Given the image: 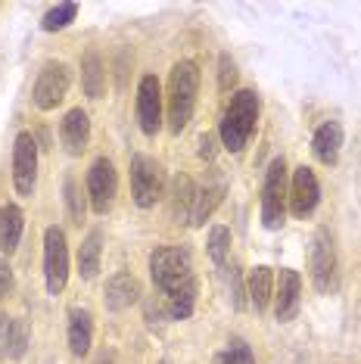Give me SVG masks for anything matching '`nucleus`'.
Instances as JSON below:
<instances>
[{"mask_svg": "<svg viewBox=\"0 0 361 364\" xmlns=\"http://www.w3.org/2000/svg\"><path fill=\"white\" fill-rule=\"evenodd\" d=\"M212 364H256V352L249 349V343L240 336H234L231 343L225 346L218 355H215V361Z\"/></svg>", "mask_w": 361, "mask_h": 364, "instance_id": "b1692460", "label": "nucleus"}, {"mask_svg": "<svg viewBox=\"0 0 361 364\" xmlns=\"http://www.w3.org/2000/svg\"><path fill=\"white\" fill-rule=\"evenodd\" d=\"M308 271H311V284H315L318 293L336 289V250H333V240L327 230H318V234L311 237Z\"/></svg>", "mask_w": 361, "mask_h": 364, "instance_id": "9d476101", "label": "nucleus"}, {"mask_svg": "<svg viewBox=\"0 0 361 364\" xmlns=\"http://www.w3.org/2000/svg\"><path fill=\"white\" fill-rule=\"evenodd\" d=\"M116 193H119V175H116V165L112 159H94L87 171V200H90V209L97 215H106L116 203Z\"/></svg>", "mask_w": 361, "mask_h": 364, "instance_id": "6e6552de", "label": "nucleus"}, {"mask_svg": "<svg viewBox=\"0 0 361 364\" xmlns=\"http://www.w3.org/2000/svg\"><path fill=\"white\" fill-rule=\"evenodd\" d=\"M302 305V277L293 268H281L274 277V314L277 321H293Z\"/></svg>", "mask_w": 361, "mask_h": 364, "instance_id": "ddd939ff", "label": "nucleus"}, {"mask_svg": "<svg viewBox=\"0 0 361 364\" xmlns=\"http://www.w3.org/2000/svg\"><path fill=\"white\" fill-rule=\"evenodd\" d=\"M38 184V140L22 131L13 144V187L19 196H31Z\"/></svg>", "mask_w": 361, "mask_h": 364, "instance_id": "1a4fd4ad", "label": "nucleus"}, {"mask_svg": "<svg viewBox=\"0 0 361 364\" xmlns=\"http://www.w3.org/2000/svg\"><path fill=\"white\" fill-rule=\"evenodd\" d=\"M97 364H116V355H112V352H103L100 358H97Z\"/></svg>", "mask_w": 361, "mask_h": 364, "instance_id": "72a5a7b5", "label": "nucleus"}, {"mask_svg": "<svg viewBox=\"0 0 361 364\" xmlns=\"http://www.w3.org/2000/svg\"><path fill=\"white\" fill-rule=\"evenodd\" d=\"M60 140H63V146L72 156H81L87 150V144H90V119H87V112L81 109V106H78V109H69L63 115Z\"/></svg>", "mask_w": 361, "mask_h": 364, "instance_id": "4468645a", "label": "nucleus"}, {"mask_svg": "<svg viewBox=\"0 0 361 364\" xmlns=\"http://www.w3.org/2000/svg\"><path fill=\"white\" fill-rule=\"evenodd\" d=\"M234 85H237V65H234V60L227 53H221L218 56V87L227 94Z\"/></svg>", "mask_w": 361, "mask_h": 364, "instance_id": "c85d7f7f", "label": "nucleus"}, {"mask_svg": "<svg viewBox=\"0 0 361 364\" xmlns=\"http://www.w3.org/2000/svg\"><path fill=\"white\" fill-rule=\"evenodd\" d=\"M44 284L50 296H60L69 284V243L56 225L44 230Z\"/></svg>", "mask_w": 361, "mask_h": 364, "instance_id": "423d86ee", "label": "nucleus"}, {"mask_svg": "<svg viewBox=\"0 0 361 364\" xmlns=\"http://www.w3.org/2000/svg\"><path fill=\"white\" fill-rule=\"evenodd\" d=\"M78 16V4H56L53 10L44 13V19H41V28L44 31H63L65 26H72Z\"/></svg>", "mask_w": 361, "mask_h": 364, "instance_id": "a878e982", "label": "nucleus"}, {"mask_svg": "<svg viewBox=\"0 0 361 364\" xmlns=\"http://www.w3.org/2000/svg\"><path fill=\"white\" fill-rule=\"evenodd\" d=\"M243 280H240V271L231 268V302H234V309H243L246 299H243Z\"/></svg>", "mask_w": 361, "mask_h": 364, "instance_id": "c756f323", "label": "nucleus"}, {"mask_svg": "<svg viewBox=\"0 0 361 364\" xmlns=\"http://www.w3.org/2000/svg\"><path fill=\"white\" fill-rule=\"evenodd\" d=\"M6 336H10V318L0 314V358L6 355Z\"/></svg>", "mask_w": 361, "mask_h": 364, "instance_id": "473e14b6", "label": "nucleus"}, {"mask_svg": "<svg viewBox=\"0 0 361 364\" xmlns=\"http://www.w3.org/2000/svg\"><path fill=\"white\" fill-rule=\"evenodd\" d=\"M28 339H31L28 321H22V318H10V336H6V355L19 361L22 355L28 352Z\"/></svg>", "mask_w": 361, "mask_h": 364, "instance_id": "393cba45", "label": "nucleus"}, {"mask_svg": "<svg viewBox=\"0 0 361 364\" xmlns=\"http://www.w3.org/2000/svg\"><path fill=\"white\" fill-rule=\"evenodd\" d=\"M100 255H103V234L90 230L85 237V243L78 246V274L85 280H94L100 271Z\"/></svg>", "mask_w": 361, "mask_h": 364, "instance_id": "412c9836", "label": "nucleus"}, {"mask_svg": "<svg viewBox=\"0 0 361 364\" xmlns=\"http://www.w3.org/2000/svg\"><path fill=\"white\" fill-rule=\"evenodd\" d=\"M94 346V318L87 309H72L69 311V352L75 358H85Z\"/></svg>", "mask_w": 361, "mask_h": 364, "instance_id": "f3484780", "label": "nucleus"}, {"mask_svg": "<svg viewBox=\"0 0 361 364\" xmlns=\"http://www.w3.org/2000/svg\"><path fill=\"white\" fill-rule=\"evenodd\" d=\"M10 293H13V268L0 259V299H4V296H10Z\"/></svg>", "mask_w": 361, "mask_h": 364, "instance_id": "7c9ffc66", "label": "nucleus"}, {"mask_svg": "<svg viewBox=\"0 0 361 364\" xmlns=\"http://www.w3.org/2000/svg\"><path fill=\"white\" fill-rule=\"evenodd\" d=\"M162 364H168V361H162Z\"/></svg>", "mask_w": 361, "mask_h": 364, "instance_id": "f704fd0d", "label": "nucleus"}, {"mask_svg": "<svg viewBox=\"0 0 361 364\" xmlns=\"http://www.w3.org/2000/svg\"><path fill=\"white\" fill-rule=\"evenodd\" d=\"M286 221V162L284 156L274 159L265 171L262 187V225L268 230H281Z\"/></svg>", "mask_w": 361, "mask_h": 364, "instance_id": "39448f33", "label": "nucleus"}, {"mask_svg": "<svg viewBox=\"0 0 361 364\" xmlns=\"http://www.w3.org/2000/svg\"><path fill=\"white\" fill-rule=\"evenodd\" d=\"M225 200V184H209L203 190H196V200H193V212H190V225L203 228L212 218V212L221 205Z\"/></svg>", "mask_w": 361, "mask_h": 364, "instance_id": "4be33fe9", "label": "nucleus"}, {"mask_svg": "<svg viewBox=\"0 0 361 364\" xmlns=\"http://www.w3.org/2000/svg\"><path fill=\"white\" fill-rule=\"evenodd\" d=\"M259 122V97L256 90H234L231 103H227L225 115H221V144H225L227 153H240L246 144H249L252 131H256Z\"/></svg>", "mask_w": 361, "mask_h": 364, "instance_id": "7ed1b4c3", "label": "nucleus"}, {"mask_svg": "<svg viewBox=\"0 0 361 364\" xmlns=\"http://www.w3.org/2000/svg\"><path fill=\"white\" fill-rule=\"evenodd\" d=\"M69 85H72L69 65L60 63V60H50V63H44V69L38 72L35 90H31V100H35V106L41 112H50V109H56V106L65 100Z\"/></svg>", "mask_w": 361, "mask_h": 364, "instance_id": "0eeeda50", "label": "nucleus"}, {"mask_svg": "<svg viewBox=\"0 0 361 364\" xmlns=\"http://www.w3.org/2000/svg\"><path fill=\"white\" fill-rule=\"evenodd\" d=\"M271 299H274V271L268 264H259L249 271V302L256 311H265Z\"/></svg>", "mask_w": 361, "mask_h": 364, "instance_id": "aec40b11", "label": "nucleus"}, {"mask_svg": "<svg viewBox=\"0 0 361 364\" xmlns=\"http://www.w3.org/2000/svg\"><path fill=\"white\" fill-rule=\"evenodd\" d=\"M103 299H106V309L109 311H125L141 299V284H137V277L125 274V271H122V274H112L106 280Z\"/></svg>", "mask_w": 361, "mask_h": 364, "instance_id": "2eb2a0df", "label": "nucleus"}, {"mask_svg": "<svg viewBox=\"0 0 361 364\" xmlns=\"http://www.w3.org/2000/svg\"><path fill=\"white\" fill-rule=\"evenodd\" d=\"M137 125L146 137H156L162 128V87L156 75H144L137 85Z\"/></svg>", "mask_w": 361, "mask_h": 364, "instance_id": "9b49d317", "label": "nucleus"}, {"mask_svg": "<svg viewBox=\"0 0 361 364\" xmlns=\"http://www.w3.org/2000/svg\"><path fill=\"white\" fill-rule=\"evenodd\" d=\"M227 252H231V230H227L225 225H215L209 230V259L215 262L218 268H225Z\"/></svg>", "mask_w": 361, "mask_h": 364, "instance_id": "bb28decb", "label": "nucleus"}, {"mask_svg": "<svg viewBox=\"0 0 361 364\" xmlns=\"http://www.w3.org/2000/svg\"><path fill=\"white\" fill-rule=\"evenodd\" d=\"M340 150H343V128L340 122H324L321 128L311 137V153L318 162L324 165H336L340 162Z\"/></svg>", "mask_w": 361, "mask_h": 364, "instance_id": "dca6fc26", "label": "nucleus"}, {"mask_svg": "<svg viewBox=\"0 0 361 364\" xmlns=\"http://www.w3.org/2000/svg\"><path fill=\"white\" fill-rule=\"evenodd\" d=\"M63 190H65V209H69V218L75 221V225H81V218H85V196H81L78 184L69 178L63 184Z\"/></svg>", "mask_w": 361, "mask_h": 364, "instance_id": "cd10ccee", "label": "nucleus"}, {"mask_svg": "<svg viewBox=\"0 0 361 364\" xmlns=\"http://www.w3.org/2000/svg\"><path fill=\"white\" fill-rule=\"evenodd\" d=\"M150 277L162 293L171 321H187L196 309V271L187 246H156L150 252Z\"/></svg>", "mask_w": 361, "mask_h": 364, "instance_id": "f257e3e1", "label": "nucleus"}, {"mask_svg": "<svg viewBox=\"0 0 361 364\" xmlns=\"http://www.w3.org/2000/svg\"><path fill=\"white\" fill-rule=\"evenodd\" d=\"M318 200H321V184H318L315 171H311L308 165H299V168L293 171L290 196H286L290 215L293 218H308V215L318 209Z\"/></svg>", "mask_w": 361, "mask_h": 364, "instance_id": "f8f14e48", "label": "nucleus"}, {"mask_svg": "<svg viewBox=\"0 0 361 364\" xmlns=\"http://www.w3.org/2000/svg\"><path fill=\"white\" fill-rule=\"evenodd\" d=\"M81 87H85L90 100H100L106 90V69L97 50H87L85 60H81Z\"/></svg>", "mask_w": 361, "mask_h": 364, "instance_id": "6ab92c4d", "label": "nucleus"}, {"mask_svg": "<svg viewBox=\"0 0 361 364\" xmlns=\"http://www.w3.org/2000/svg\"><path fill=\"white\" fill-rule=\"evenodd\" d=\"M131 196L137 209H153L166 196V171L153 156H131Z\"/></svg>", "mask_w": 361, "mask_h": 364, "instance_id": "20e7f679", "label": "nucleus"}, {"mask_svg": "<svg viewBox=\"0 0 361 364\" xmlns=\"http://www.w3.org/2000/svg\"><path fill=\"white\" fill-rule=\"evenodd\" d=\"M22 230H26V215L16 203H6L0 209V252L13 255L22 240Z\"/></svg>", "mask_w": 361, "mask_h": 364, "instance_id": "a211bd4d", "label": "nucleus"}, {"mask_svg": "<svg viewBox=\"0 0 361 364\" xmlns=\"http://www.w3.org/2000/svg\"><path fill=\"white\" fill-rule=\"evenodd\" d=\"M196 94H200V65L193 60H180L171 65L168 75V128L180 134L193 119Z\"/></svg>", "mask_w": 361, "mask_h": 364, "instance_id": "f03ea898", "label": "nucleus"}, {"mask_svg": "<svg viewBox=\"0 0 361 364\" xmlns=\"http://www.w3.org/2000/svg\"><path fill=\"white\" fill-rule=\"evenodd\" d=\"M200 156H203V159H212V156H215V137H212V134H206L200 140Z\"/></svg>", "mask_w": 361, "mask_h": 364, "instance_id": "2f4dec72", "label": "nucleus"}, {"mask_svg": "<svg viewBox=\"0 0 361 364\" xmlns=\"http://www.w3.org/2000/svg\"><path fill=\"white\" fill-rule=\"evenodd\" d=\"M193 200H196L193 181L187 175H178L175 184H171V218H175V221H190Z\"/></svg>", "mask_w": 361, "mask_h": 364, "instance_id": "5701e85b", "label": "nucleus"}]
</instances>
